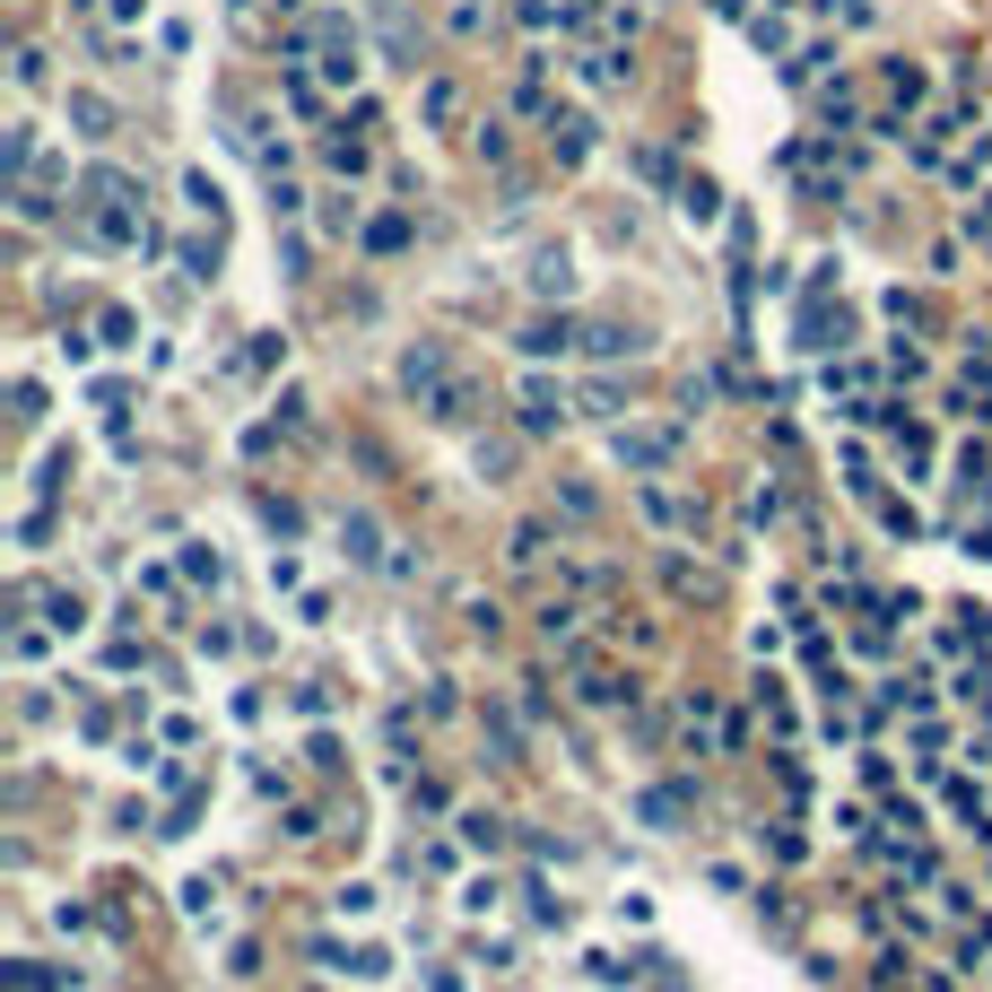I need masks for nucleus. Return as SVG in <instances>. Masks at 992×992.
Here are the masks:
<instances>
[{"label": "nucleus", "instance_id": "7ed1b4c3", "mask_svg": "<svg viewBox=\"0 0 992 992\" xmlns=\"http://www.w3.org/2000/svg\"><path fill=\"white\" fill-rule=\"evenodd\" d=\"M522 349H531V358H549V349H566V323H531V331H522Z\"/></svg>", "mask_w": 992, "mask_h": 992}, {"label": "nucleus", "instance_id": "39448f33", "mask_svg": "<svg viewBox=\"0 0 992 992\" xmlns=\"http://www.w3.org/2000/svg\"><path fill=\"white\" fill-rule=\"evenodd\" d=\"M418 105H427V123H453V88H444V79H427V97H418Z\"/></svg>", "mask_w": 992, "mask_h": 992}, {"label": "nucleus", "instance_id": "f03ea898", "mask_svg": "<svg viewBox=\"0 0 992 992\" xmlns=\"http://www.w3.org/2000/svg\"><path fill=\"white\" fill-rule=\"evenodd\" d=\"M679 210L706 227V218H714V183H679Z\"/></svg>", "mask_w": 992, "mask_h": 992}, {"label": "nucleus", "instance_id": "20e7f679", "mask_svg": "<svg viewBox=\"0 0 992 992\" xmlns=\"http://www.w3.org/2000/svg\"><path fill=\"white\" fill-rule=\"evenodd\" d=\"M323 79H340V88H349V79H358V44H331V61H323Z\"/></svg>", "mask_w": 992, "mask_h": 992}, {"label": "nucleus", "instance_id": "f257e3e1", "mask_svg": "<svg viewBox=\"0 0 992 992\" xmlns=\"http://www.w3.org/2000/svg\"><path fill=\"white\" fill-rule=\"evenodd\" d=\"M557 409H566V401H557V383H522V418H531V427H549Z\"/></svg>", "mask_w": 992, "mask_h": 992}]
</instances>
